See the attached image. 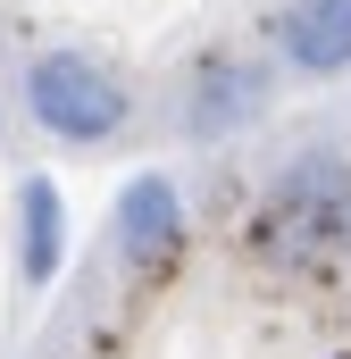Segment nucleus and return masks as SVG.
<instances>
[{"label": "nucleus", "mask_w": 351, "mask_h": 359, "mask_svg": "<svg viewBox=\"0 0 351 359\" xmlns=\"http://www.w3.org/2000/svg\"><path fill=\"white\" fill-rule=\"evenodd\" d=\"M25 117L51 134V142H109V134H126V117H134V92L117 84L92 50H42L34 67H25Z\"/></svg>", "instance_id": "obj_1"}, {"label": "nucleus", "mask_w": 351, "mask_h": 359, "mask_svg": "<svg viewBox=\"0 0 351 359\" xmlns=\"http://www.w3.org/2000/svg\"><path fill=\"white\" fill-rule=\"evenodd\" d=\"M267 243L276 251H318V243H351V168L343 159H301L267 192Z\"/></svg>", "instance_id": "obj_2"}, {"label": "nucleus", "mask_w": 351, "mask_h": 359, "mask_svg": "<svg viewBox=\"0 0 351 359\" xmlns=\"http://www.w3.org/2000/svg\"><path fill=\"white\" fill-rule=\"evenodd\" d=\"M176 243H184V192L168 176H134L117 192V259L159 268V259H176Z\"/></svg>", "instance_id": "obj_3"}, {"label": "nucleus", "mask_w": 351, "mask_h": 359, "mask_svg": "<svg viewBox=\"0 0 351 359\" xmlns=\"http://www.w3.org/2000/svg\"><path fill=\"white\" fill-rule=\"evenodd\" d=\"M260 109H267V76L251 59H209V67H192V84H184V126H192L201 142L251 126Z\"/></svg>", "instance_id": "obj_4"}, {"label": "nucleus", "mask_w": 351, "mask_h": 359, "mask_svg": "<svg viewBox=\"0 0 351 359\" xmlns=\"http://www.w3.org/2000/svg\"><path fill=\"white\" fill-rule=\"evenodd\" d=\"M276 50L293 76H351V0H293L276 17Z\"/></svg>", "instance_id": "obj_5"}, {"label": "nucleus", "mask_w": 351, "mask_h": 359, "mask_svg": "<svg viewBox=\"0 0 351 359\" xmlns=\"http://www.w3.org/2000/svg\"><path fill=\"white\" fill-rule=\"evenodd\" d=\"M59 259H67V201L51 176H25L17 184V268L25 284H51Z\"/></svg>", "instance_id": "obj_6"}]
</instances>
